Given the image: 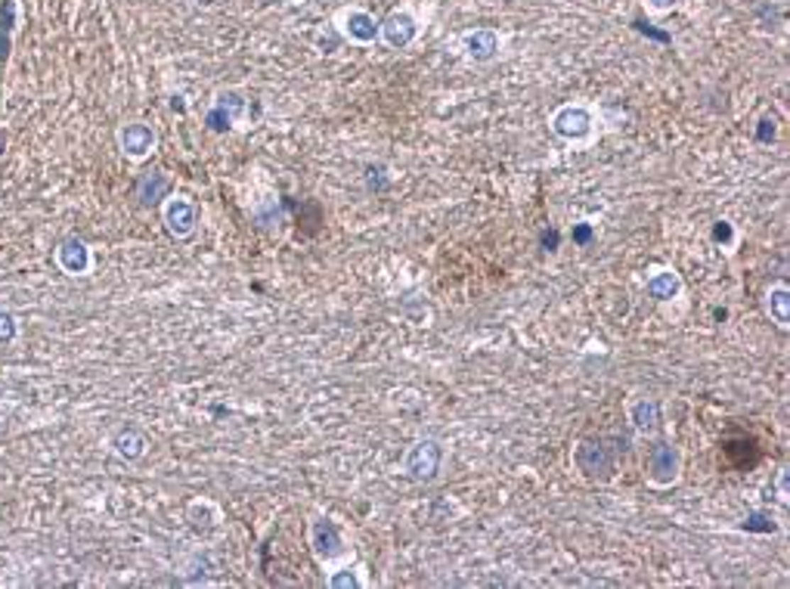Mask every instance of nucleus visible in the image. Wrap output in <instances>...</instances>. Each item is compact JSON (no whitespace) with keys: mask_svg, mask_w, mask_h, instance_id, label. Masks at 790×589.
I'll return each mask as SVG.
<instances>
[{"mask_svg":"<svg viewBox=\"0 0 790 589\" xmlns=\"http://www.w3.org/2000/svg\"><path fill=\"white\" fill-rule=\"evenodd\" d=\"M574 463L586 477H610L617 465V447H608V438H586L576 447Z\"/></svg>","mask_w":790,"mask_h":589,"instance_id":"obj_1","label":"nucleus"},{"mask_svg":"<svg viewBox=\"0 0 790 589\" xmlns=\"http://www.w3.org/2000/svg\"><path fill=\"white\" fill-rule=\"evenodd\" d=\"M440 459H444V450L437 447L434 441H419L406 456V472H410L415 481H431L440 468Z\"/></svg>","mask_w":790,"mask_h":589,"instance_id":"obj_2","label":"nucleus"},{"mask_svg":"<svg viewBox=\"0 0 790 589\" xmlns=\"http://www.w3.org/2000/svg\"><path fill=\"white\" fill-rule=\"evenodd\" d=\"M722 453L728 456V463H732L735 468L747 472V468H753L756 463H759V443H756L753 434L737 431V434H728V438L722 441Z\"/></svg>","mask_w":790,"mask_h":589,"instance_id":"obj_3","label":"nucleus"},{"mask_svg":"<svg viewBox=\"0 0 790 589\" xmlns=\"http://www.w3.org/2000/svg\"><path fill=\"white\" fill-rule=\"evenodd\" d=\"M195 220H199V211H195V205L190 199H183V195H174V199L165 205V224L174 236H190L195 229Z\"/></svg>","mask_w":790,"mask_h":589,"instance_id":"obj_4","label":"nucleus"},{"mask_svg":"<svg viewBox=\"0 0 790 589\" xmlns=\"http://www.w3.org/2000/svg\"><path fill=\"white\" fill-rule=\"evenodd\" d=\"M56 264L62 267L65 273H72V276H81V273L90 270V252L87 245L81 242V239H65L62 245L56 249Z\"/></svg>","mask_w":790,"mask_h":589,"instance_id":"obj_5","label":"nucleus"},{"mask_svg":"<svg viewBox=\"0 0 790 589\" xmlns=\"http://www.w3.org/2000/svg\"><path fill=\"white\" fill-rule=\"evenodd\" d=\"M313 549H317V556H319L322 561L338 558V556L344 552L341 534H338V527L329 522V518H319V522L313 524Z\"/></svg>","mask_w":790,"mask_h":589,"instance_id":"obj_6","label":"nucleus"},{"mask_svg":"<svg viewBox=\"0 0 790 589\" xmlns=\"http://www.w3.org/2000/svg\"><path fill=\"white\" fill-rule=\"evenodd\" d=\"M676 468H679V456L669 443H657V447L648 453V472L657 484H669L676 477Z\"/></svg>","mask_w":790,"mask_h":589,"instance_id":"obj_7","label":"nucleus"},{"mask_svg":"<svg viewBox=\"0 0 790 589\" xmlns=\"http://www.w3.org/2000/svg\"><path fill=\"white\" fill-rule=\"evenodd\" d=\"M555 131L561 134V136H567V140H583L586 134H589V112H586V109H574V106H567V109H561V112L555 115Z\"/></svg>","mask_w":790,"mask_h":589,"instance_id":"obj_8","label":"nucleus"},{"mask_svg":"<svg viewBox=\"0 0 790 589\" xmlns=\"http://www.w3.org/2000/svg\"><path fill=\"white\" fill-rule=\"evenodd\" d=\"M118 143H121V149L131 158H143L152 149V143H155V134H152L146 124H127V127H121V134H118Z\"/></svg>","mask_w":790,"mask_h":589,"instance_id":"obj_9","label":"nucleus"},{"mask_svg":"<svg viewBox=\"0 0 790 589\" xmlns=\"http://www.w3.org/2000/svg\"><path fill=\"white\" fill-rule=\"evenodd\" d=\"M381 31H385V40L390 47H406L415 38V22H412V16H406V13H394L385 19Z\"/></svg>","mask_w":790,"mask_h":589,"instance_id":"obj_10","label":"nucleus"},{"mask_svg":"<svg viewBox=\"0 0 790 589\" xmlns=\"http://www.w3.org/2000/svg\"><path fill=\"white\" fill-rule=\"evenodd\" d=\"M630 419H632V425L639 431H654L657 428V404H654V400H639V404H632L630 406Z\"/></svg>","mask_w":790,"mask_h":589,"instance_id":"obj_11","label":"nucleus"},{"mask_svg":"<svg viewBox=\"0 0 790 589\" xmlns=\"http://www.w3.org/2000/svg\"><path fill=\"white\" fill-rule=\"evenodd\" d=\"M347 34H351L353 40H372L375 38V19H372L369 13H351L347 16Z\"/></svg>","mask_w":790,"mask_h":589,"instance_id":"obj_12","label":"nucleus"},{"mask_svg":"<svg viewBox=\"0 0 790 589\" xmlns=\"http://www.w3.org/2000/svg\"><path fill=\"white\" fill-rule=\"evenodd\" d=\"M496 50H499V40H496V34H493V31H474V34H468V53L474 59H490Z\"/></svg>","mask_w":790,"mask_h":589,"instance_id":"obj_13","label":"nucleus"},{"mask_svg":"<svg viewBox=\"0 0 790 589\" xmlns=\"http://www.w3.org/2000/svg\"><path fill=\"white\" fill-rule=\"evenodd\" d=\"M648 292L657 298V301H666V298H673L676 292H679V279H676V273H669V270H664V273H657V276H651L648 279Z\"/></svg>","mask_w":790,"mask_h":589,"instance_id":"obj_14","label":"nucleus"},{"mask_svg":"<svg viewBox=\"0 0 790 589\" xmlns=\"http://www.w3.org/2000/svg\"><path fill=\"white\" fill-rule=\"evenodd\" d=\"M115 447H118V453H121V456L137 459V456H143V450H146V441H143L140 434H133V431H121L115 438Z\"/></svg>","mask_w":790,"mask_h":589,"instance_id":"obj_15","label":"nucleus"},{"mask_svg":"<svg viewBox=\"0 0 790 589\" xmlns=\"http://www.w3.org/2000/svg\"><path fill=\"white\" fill-rule=\"evenodd\" d=\"M769 313H775L778 326H787V288L778 286L775 292L769 295Z\"/></svg>","mask_w":790,"mask_h":589,"instance_id":"obj_16","label":"nucleus"},{"mask_svg":"<svg viewBox=\"0 0 790 589\" xmlns=\"http://www.w3.org/2000/svg\"><path fill=\"white\" fill-rule=\"evenodd\" d=\"M165 186H168V180L161 174H155V183H152V177H146V180H143V186H140V195H143V202H146V195L152 193V202H158V195L165 193Z\"/></svg>","mask_w":790,"mask_h":589,"instance_id":"obj_17","label":"nucleus"},{"mask_svg":"<svg viewBox=\"0 0 790 589\" xmlns=\"http://www.w3.org/2000/svg\"><path fill=\"white\" fill-rule=\"evenodd\" d=\"M229 121H233V115H229L226 109H220V106H217L214 112L208 115V124H211V131H226V127H229Z\"/></svg>","mask_w":790,"mask_h":589,"instance_id":"obj_18","label":"nucleus"},{"mask_svg":"<svg viewBox=\"0 0 790 589\" xmlns=\"http://www.w3.org/2000/svg\"><path fill=\"white\" fill-rule=\"evenodd\" d=\"M744 527H747V531H775V524H772L766 515H759V512H756V515H750V518H747V522H744Z\"/></svg>","mask_w":790,"mask_h":589,"instance_id":"obj_19","label":"nucleus"},{"mask_svg":"<svg viewBox=\"0 0 790 589\" xmlns=\"http://www.w3.org/2000/svg\"><path fill=\"white\" fill-rule=\"evenodd\" d=\"M13 335H16V320H13L6 310H0V338L10 341Z\"/></svg>","mask_w":790,"mask_h":589,"instance_id":"obj_20","label":"nucleus"},{"mask_svg":"<svg viewBox=\"0 0 790 589\" xmlns=\"http://www.w3.org/2000/svg\"><path fill=\"white\" fill-rule=\"evenodd\" d=\"M713 239H716V242H722V245H728V242H732V227H728L725 220H719V224L713 227Z\"/></svg>","mask_w":790,"mask_h":589,"instance_id":"obj_21","label":"nucleus"},{"mask_svg":"<svg viewBox=\"0 0 790 589\" xmlns=\"http://www.w3.org/2000/svg\"><path fill=\"white\" fill-rule=\"evenodd\" d=\"M635 28L644 31V34H648V38H654V40H669V34H666V31L651 28V25H648V22H642V19H635Z\"/></svg>","mask_w":790,"mask_h":589,"instance_id":"obj_22","label":"nucleus"},{"mask_svg":"<svg viewBox=\"0 0 790 589\" xmlns=\"http://www.w3.org/2000/svg\"><path fill=\"white\" fill-rule=\"evenodd\" d=\"M589 239H592V227H589V224H576V227H574V242L586 245Z\"/></svg>","mask_w":790,"mask_h":589,"instance_id":"obj_23","label":"nucleus"},{"mask_svg":"<svg viewBox=\"0 0 790 589\" xmlns=\"http://www.w3.org/2000/svg\"><path fill=\"white\" fill-rule=\"evenodd\" d=\"M756 136H759L762 143H769L772 136H775V121H769V118H766V121H759V134H756Z\"/></svg>","mask_w":790,"mask_h":589,"instance_id":"obj_24","label":"nucleus"},{"mask_svg":"<svg viewBox=\"0 0 790 589\" xmlns=\"http://www.w3.org/2000/svg\"><path fill=\"white\" fill-rule=\"evenodd\" d=\"M542 245H546L549 252H555L558 249V229H546V233H542Z\"/></svg>","mask_w":790,"mask_h":589,"instance_id":"obj_25","label":"nucleus"},{"mask_svg":"<svg viewBox=\"0 0 790 589\" xmlns=\"http://www.w3.org/2000/svg\"><path fill=\"white\" fill-rule=\"evenodd\" d=\"M669 4H676V0H654V6H669Z\"/></svg>","mask_w":790,"mask_h":589,"instance_id":"obj_26","label":"nucleus"}]
</instances>
